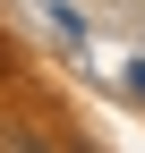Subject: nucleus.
Returning a JSON list of instances; mask_svg holds the SVG:
<instances>
[{
	"label": "nucleus",
	"instance_id": "1",
	"mask_svg": "<svg viewBox=\"0 0 145 153\" xmlns=\"http://www.w3.org/2000/svg\"><path fill=\"white\" fill-rule=\"evenodd\" d=\"M128 94H137V102H145V60H137V68H128Z\"/></svg>",
	"mask_w": 145,
	"mask_h": 153
},
{
	"label": "nucleus",
	"instance_id": "2",
	"mask_svg": "<svg viewBox=\"0 0 145 153\" xmlns=\"http://www.w3.org/2000/svg\"><path fill=\"white\" fill-rule=\"evenodd\" d=\"M9 153H43V145H34V136H17V145H9Z\"/></svg>",
	"mask_w": 145,
	"mask_h": 153
}]
</instances>
